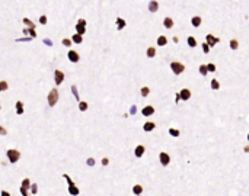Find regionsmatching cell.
<instances>
[{
	"mask_svg": "<svg viewBox=\"0 0 249 196\" xmlns=\"http://www.w3.org/2000/svg\"><path fill=\"white\" fill-rule=\"evenodd\" d=\"M63 177L66 179L67 183H69V193H70V195H73V196H77V195H79V189H77V186H76V185H74V182L70 179L69 174L64 173V174H63Z\"/></svg>",
	"mask_w": 249,
	"mask_h": 196,
	"instance_id": "1",
	"label": "cell"
},
{
	"mask_svg": "<svg viewBox=\"0 0 249 196\" xmlns=\"http://www.w3.org/2000/svg\"><path fill=\"white\" fill-rule=\"evenodd\" d=\"M58 102V90L57 89H51V92L48 93V105L54 106Z\"/></svg>",
	"mask_w": 249,
	"mask_h": 196,
	"instance_id": "2",
	"label": "cell"
},
{
	"mask_svg": "<svg viewBox=\"0 0 249 196\" xmlns=\"http://www.w3.org/2000/svg\"><path fill=\"white\" fill-rule=\"evenodd\" d=\"M8 158H9L10 163H16V161H19V158H21V153H19V150H15V148L8 150Z\"/></svg>",
	"mask_w": 249,
	"mask_h": 196,
	"instance_id": "3",
	"label": "cell"
},
{
	"mask_svg": "<svg viewBox=\"0 0 249 196\" xmlns=\"http://www.w3.org/2000/svg\"><path fill=\"white\" fill-rule=\"evenodd\" d=\"M76 32L83 37V33L86 32V20L84 19H79V22L76 25Z\"/></svg>",
	"mask_w": 249,
	"mask_h": 196,
	"instance_id": "4",
	"label": "cell"
},
{
	"mask_svg": "<svg viewBox=\"0 0 249 196\" xmlns=\"http://www.w3.org/2000/svg\"><path fill=\"white\" fill-rule=\"evenodd\" d=\"M171 68H172V71L175 74H181L184 70H185V67H184V64L181 63H176V61H173V63H171Z\"/></svg>",
	"mask_w": 249,
	"mask_h": 196,
	"instance_id": "5",
	"label": "cell"
},
{
	"mask_svg": "<svg viewBox=\"0 0 249 196\" xmlns=\"http://www.w3.org/2000/svg\"><path fill=\"white\" fill-rule=\"evenodd\" d=\"M54 80H55V84L58 86L63 83V80H64V73H63L61 70H55L54 71Z\"/></svg>",
	"mask_w": 249,
	"mask_h": 196,
	"instance_id": "6",
	"label": "cell"
},
{
	"mask_svg": "<svg viewBox=\"0 0 249 196\" xmlns=\"http://www.w3.org/2000/svg\"><path fill=\"white\" fill-rule=\"evenodd\" d=\"M159 160H160L162 166H165V167L171 163V157H169L168 153H160V154H159Z\"/></svg>",
	"mask_w": 249,
	"mask_h": 196,
	"instance_id": "7",
	"label": "cell"
},
{
	"mask_svg": "<svg viewBox=\"0 0 249 196\" xmlns=\"http://www.w3.org/2000/svg\"><path fill=\"white\" fill-rule=\"evenodd\" d=\"M220 39L219 38H216V37H213V35H207V38H205V44L208 45V47H214V44H217Z\"/></svg>",
	"mask_w": 249,
	"mask_h": 196,
	"instance_id": "8",
	"label": "cell"
},
{
	"mask_svg": "<svg viewBox=\"0 0 249 196\" xmlns=\"http://www.w3.org/2000/svg\"><path fill=\"white\" fill-rule=\"evenodd\" d=\"M178 96H179V99H182V100H188V99L191 97V90L182 89L179 93H178Z\"/></svg>",
	"mask_w": 249,
	"mask_h": 196,
	"instance_id": "9",
	"label": "cell"
},
{
	"mask_svg": "<svg viewBox=\"0 0 249 196\" xmlns=\"http://www.w3.org/2000/svg\"><path fill=\"white\" fill-rule=\"evenodd\" d=\"M144 151H146V148H144V145H137L136 150H134V154H136V157H143Z\"/></svg>",
	"mask_w": 249,
	"mask_h": 196,
	"instance_id": "10",
	"label": "cell"
},
{
	"mask_svg": "<svg viewBox=\"0 0 249 196\" xmlns=\"http://www.w3.org/2000/svg\"><path fill=\"white\" fill-rule=\"evenodd\" d=\"M141 113H143L144 116H150V115L154 113V107H153V106H146V107H143Z\"/></svg>",
	"mask_w": 249,
	"mask_h": 196,
	"instance_id": "11",
	"label": "cell"
},
{
	"mask_svg": "<svg viewBox=\"0 0 249 196\" xmlns=\"http://www.w3.org/2000/svg\"><path fill=\"white\" fill-rule=\"evenodd\" d=\"M69 60L71 63H77L79 61V54L76 51H69Z\"/></svg>",
	"mask_w": 249,
	"mask_h": 196,
	"instance_id": "12",
	"label": "cell"
},
{
	"mask_svg": "<svg viewBox=\"0 0 249 196\" xmlns=\"http://www.w3.org/2000/svg\"><path fill=\"white\" fill-rule=\"evenodd\" d=\"M159 9V3L156 2V0H152L150 3H149V10L150 12H158Z\"/></svg>",
	"mask_w": 249,
	"mask_h": 196,
	"instance_id": "13",
	"label": "cell"
},
{
	"mask_svg": "<svg viewBox=\"0 0 249 196\" xmlns=\"http://www.w3.org/2000/svg\"><path fill=\"white\" fill-rule=\"evenodd\" d=\"M154 126H156V125H154L153 122H146V124L143 125V129L146 131V132H150V131L154 129Z\"/></svg>",
	"mask_w": 249,
	"mask_h": 196,
	"instance_id": "14",
	"label": "cell"
},
{
	"mask_svg": "<svg viewBox=\"0 0 249 196\" xmlns=\"http://www.w3.org/2000/svg\"><path fill=\"white\" fill-rule=\"evenodd\" d=\"M71 42H76V44H82V41H83V37L82 35H79V33H74L73 38L70 39Z\"/></svg>",
	"mask_w": 249,
	"mask_h": 196,
	"instance_id": "15",
	"label": "cell"
},
{
	"mask_svg": "<svg viewBox=\"0 0 249 196\" xmlns=\"http://www.w3.org/2000/svg\"><path fill=\"white\" fill-rule=\"evenodd\" d=\"M191 23H192V26H195V28L200 26L201 25V18H200V16H194V18L191 19Z\"/></svg>",
	"mask_w": 249,
	"mask_h": 196,
	"instance_id": "16",
	"label": "cell"
},
{
	"mask_svg": "<svg viewBox=\"0 0 249 196\" xmlns=\"http://www.w3.org/2000/svg\"><path fill=\"white\" fill-rule=\"evenodd\" d=\"M133 192H134V195H136V196L141 195V193H143V186H140V185H136V186H134V187H133Z\"/></svg>",
	"mask_w": 249,
	"mask_h": 196,
	"instance_id": "17",
	"label": "cell"
},
{
	"mask_svg": "<svg viewBox=\"0 0 249 196\" xmlns=\"http://www.w3.org/2000/svg\"><path fill=\"white\" fill-rule=\"evenodd\" d=\"M163 25H165V28H168V29H171L173 26V20L171 18H165V20H163Z\"/></svg>",
	"mask_w": 249,
	"mask_h": 196,
	"instance_id": "18",
	"label": "cell"
},
{
	"mask_svg": "<svg viewBox=\"0 0 249 196\" xmlns=\"http://www.w3.org/2000/svg\"><path fill=\"white\" fill-rule=\"evenodd\" d=\"M122 28H125V20L124 19H121V18H118L117 19V29L121 31Z\"/></svg>",
	"mask_w": 249,
	"mask_h": 196,
	"instance_id": "19",
	"label": "cell"
},
{
	"mask_svg": "<svg viewBox=\"0 0 249 196\" xmlns=\"http://www.w3.org/2000/svg\"><path fill=\"white\" fill-rule=\"evenodd\" d=\"M23 33H25V35H28V33H29L31 38H35V37H37L35 29H31V28H25V29H23Z\"/></svg>",
	"mask_w": 249,
	"mask_h": 196,
	"instance_id": "20",
	"label": "cell"
},
{
	"mask_svg": "<svg viewBox=\"0 0 249 196\" xmlns=\"http://www.w3.org/2000/svg\"><path fill=\"white\" fill-rule=\"evenodd\" d=\"M166 44H168V39H166V37H159V38H158V45H159V47H165Z\"/></svg>",
	"mask_w": 249,
	"mask_h": 196,
	"instance_id": "21",
	"label": "cell"
},
{
	"mask_svg": "<svg viewBox=\"0 0 249 196\" xmlns=\"http://www.w3.org/2000/svg\"><path fill=\"white\" fill-rule=\"evenodd\" d=\"M23 23H25L26 26H28V28H31V29H35V25H34L32 23V20H31V19H28V18H23V20H22Z\"/></svg>",
	"mask_w": 249,
	"mask_h": 196,
	"instance_id": "22",
	"label": "cell"
},
{
	"mask_svg": "<svg viewBox=\"0 0 249 196\" xmlns=\"http://www.w3.org/2000/svg\"><path fill=\"white\" fill-rule=\"evenodd\" d=\"M16 112H18V115L23 113V103L22 102H16Z\"/></svg>",
	"mask_w": 249,
	"mask_h": 196,
	"instance_id": "23",
	"label": "cell"
},
{
	"mask_svg": "<svg viewBox=\"0 0 249 196\" xmlns=\"http://www.w3.org/2000/svg\"><path fill=\"white\" fill-rule=\"evenodd\" d=\"M71 93H73V95H74V97H76V100H77V102H80V96H79V92H77V87H76V86H71Z\"/></svg>",
	"mask_w": 249,
	"mask_h": 196,
	"instance_id": "24",
	"label": "cell"
},
{
	"mask_svg": "<svg viewBox=\"0 0 249 196\" xmlns=\"http://www.w3.org/2000/svg\"><path fill=\"white\" fill-rule=\"evenodd\" d=\"M188 45H189L191 48L197 47V41H195V38H194V37H188Z\"/></svg>",
	"mask_w": 249,
	"mask_h": 196,
	"instance_id": "25",
	"label": "cell"
},
{
	"mask_svg": "<svg viewBox=\"0 0 249 196\" xmlns=\"http://www.w3.org/2000/svg\"><path fill=\"white\" fill-rule=\"evenodd\" d=\"M154 55H156V49H154L153 47H150V48L147 49V57H149V58H153Z\"/></svg>",
	"mask_w": 249,
	"mask_h": 196,
	"instance_id": "26",
	"label": "cell"
},
{
	"mask_svg": "<svg viewBox=\"0 0 249 196\" xmlns=\"http://www.w3.org/2000/svg\"><path fill=\"white\" fill-rule=\"evenodd\" d=\"M88 106H89V105L86 103V102H82V100L79 102V109H80L82 112H84V111H86V109H88Z\"/></svg>",
	"mask_w": 249,
	"mask_h": 196,
	"instance_id": "27",
	"label": "cell"
},
{
	"mask_svg": "<svg viewBox=\"0 0 249 196\" xmlns=\"http://www.w3.org/2000/svg\"><path fill=\"white\" fill-rule=\"evenodd\" d=\"M29 186H31V180H29V179H23V180H22V187H25L26 190H28Z\"/></svg>",
	"mask_w": 249,
	"mask_h": 196,
	"instance_id": "28",
	"label": "cell"
},
{
	"mask_svg": "<svg viewBox=\"0 0 249 196\" xmlns=\"http://www.w3.org/2000/svg\"><path fill=\"white\" fill-rule=\"evenodd\" d=\"M169 134H171L172 137H179V131L175 129V128H169Z\"/></svg>",
	"mask_w": 249,
	"mask_h": 196,
	"instance_id": "29",
	"label": "cell"
},
{
	"mask_svg": "<svg viewBox=\"0 0 249 196\" xmlns=\"http://www.w3.org/2000/svg\"><path fill=\"white\" fill-rule=\"evenodd\" d=\"M140 92H141V96L146 97L147 95L150 93V89H149V87H141V90H140Z\"/></svg>",
	"mask_w": 249,
	"mask_h": 196,
	"instance_id": "30",
	"label": "cell"
},
{
	"mask_svg": "<svg viewBox=\"0 0 249 196\" xmlns=\"http://www.w3.org/2000/svg\"><path fill=\"white\" fill-rule=\"evenodd\" d=\"M238 47H239V42L236 41V39H232L230 41V48L232 49H238Z\"/></svg>",
	"mask_w": 249,
	"mask_h": 196,
	"instance_id": "31",
	"label": "cell"
},
{
	"mask_svg": "<svg viewBox=\"0 0 249 196\" xmlns=\"http://www.w3.org/2000/svg\"><path fill=\"white\" fill-rule=\"evenodd\" d=\"M8 87H9V86H8V83L4 82V80H3V82H0V90H2V92L8 90Z\"/></svg>",
	"mask_w": 249,
	"mask_h": 196,
	"instance_id": "32",
	"label": "cell"
},
{
	"mask_svg": "<svg viewBox=\"0 0 249 196\" xmlns=\"http://www.w3.org/2000/svg\"><path fill=\"white\" fill-rule=\"evenodd\" d=\"M211 87H213V89H214V90H217V89H219V87H220L219 82H217V80H214V78H213V80H211Z\"/></svg>",
	"mask_w": 249,
	"mask_h": 196,
	"instance_id": "33",
	"label": "cell"
},
{
	"mask_svg": "<svg viewBox=\"0 0 249 196\" xmlns=\"http://www.w3.org/2000/svg\"><path fill=\"white\" fill-rule=\"evenodd\" d=\"M200 73H201L202 76H205V74L208 73V71H207V67H205V66H202V64H201V66H200Z\"/></svg>",
	"mask_w": 249,
	"mask_h": 196,
	"instance_id": "34",
	"label": "cell"
},
{
	"mask_svg": "<svg viewBox=\"0 0 249 196\" xmlns=\"http://www.w3.org/2000/svg\"><path fill=\"white\" fill-rule=\"evenodd\" d=\"M207 71H216V66L214 64H207Z\"/></svg>",
	"mask_w": 249,
	"mask_h": 196,
	"instance_id": "35",
	"label": "cell"
},
{
	"mask_svg": "<svg viewBox=\"0 0 249 196\" xmlns=\"http://www.w3.org/2000/svg\"><path fill=\"white\" fill-rule=\"evenodd\" d=\"M29 187H31V192H32V193H34V195H35V193H37V192H38V186H37V185H35V183H34V185H31V186H29Z\"/></svg>",
	"mask_w": 249,
	"mask_h": 196,
	"instance_id": "36",
	"label": "cell"
},
{
	"mask_svg": "<svg viewBox=\"0 0 249 196\" xmlns=\"http://www.w3.org/2000/svg\"><path fill=\"white\" fill-rule=\"evenodd\" d=\"M202 51H204V54H208V51H210V47L207 44H202Z\"/></svg>",
	"mask_w": 249,
	"mask_h": 196,
	"instance_id": "37",
	"label": "cell"
},
{
	"mask_svg": "<svg viewBox=\"0 0 249 196\" xmlns=\"http://www.w3.org/2000/svg\"><path fill=\"white\" fill-rule=\"evenodd\" d=\"M86 163H88V166H95V160H93V158H92V157H90V158H88V160H86Z\"/></svg>",
	"mask_w": 249,
	"mask_h": 196,
	"instance_id": "38",
	"label": "cell"
},
{
	"mask_svg": "<svg viewBox=\"0 0 249 196\" xmlns=\"http://www.w3.org/2000/svg\"><path fill=\"white\" fill-rule=\"evenodd\" d=\"M40 23H41V25H45V23H47V16H41V18H40Z\"/></svg>",
	"mask_w": 249,
	"mask_h": 196,
	"instance_id": "39",
	"label": "cell"
},
{
	"mask_svg": "<svg viewBox=\"0 0 249 196\" xmlns=\"http://www.w3.org/2000/svg\"><path fill=\"white\" fill-rule=\"evenodd\" d=\"M137 112V106H134V105H133L131 107H130V115H134Z\"/></svg>",
	"mask_w": 249,
	"mask_h": 196,
	"instance_id": "40",
	"label": "cell"
},
{
	"mask_svg": "<svg viewBox=\"0 0 249 196\" xmlns=\"http://www.w3.org/2000/svg\"><path fill=\"white\" fill-rule=\"evenodd\" d=\"M63 45H64V47H70L71 41H70V39H63Z\"/></svg>",
	"mask_w": 249,
	"mask_h": 196,
	"instance_id": "41",
	"label": "cell"
},
{
	"mask_svg": "<svg viewBox=\"0 0 249 196\" xmlns=\"http://www.w3.org/2000/svg\"><path fill=\"white\" fill-rule=\"evenodd\" d=\"M101 163H102V166H108V164H109V160L106 158V157H103V158H102V161H101Z\"/></svg>",
	"mask_w": 249,
	"mask_h": 196,
	"instance_id": "42",
	"label": "cell"
},
{
	"mask_svg": "<svg viewBox=\"0 0 249 196\" xmlns=\"http://www.w3.org/2000/svg\"><path fill=\"white\" fill-rule=\"evenodd\" d=\"M21 193H22V196H28V190L25 187H22V186H21Z\"/></svg>",
	"mask_w": 249,
	"mask_h": 196,
	"instance_id": "43",
	"label": "cell"
},
{
	"mask_svg": "<svg viewBox=\"0 0 249 196\" xmlns=\"http://www.w3.org/2000/svg\"><path fill=\"white\" fill-rule=\"evenodd\" d=\"M6 134H8V132H6V129H4L3 126H0V135H6Z\"/></svg>",
	"mask_w": 249,
	"mask_h": 196,
	"instance_id": "44",
	"label": "cell"
},
{
	"mask_svg": "<svg viewBox=\"0 0 249 196\" xmlns=\"http://www.w3.org/2000/svg\"><path fill=\"white\" fill-rule=\"evenodd\" d=\"M2 196H10V193L9 192H6V190H2V193H0Z\"/></svg>",
	"mask_w": 249,
	"mask_h": 196,
	"instance_id": "45",
	"label": "cell"
},
{
	"mask_svg": "<svg viewBox=\"0 0 249 196\" xmlns=\"http://www.w3.org/2000/svg\"><path fill=\"white\" fill-rule=\"evenodd\" d=\"M44 42H45V44H47V45H50V47H51V45H53V41H50V39H47V38H45V39H44Z\"/></svg>",
	"mask_w": 249,
	"mask_h": 196,
	"instance_id": "46",
	"label": "cell"
},
{
	"mask_svg": "<svg viewBox=\"0 0 249 196\" xmlns=\"http://www.w3.org/2000/svg\"><path fill=\"white\" fill-rule=\"evenodd\" d=\"M0 92H2V90H0Z\"/></svg>",
	"mask_w": 249,
	"mask_h": 196,
	"instance_id": "47",
	"label": "cell"
},
{
	"mask_svg": "<svg viewBox=\"0 0 249 196\" xmlns=\"http://www.w3.org/2000/svg\"><path fill=\"white\" fill-rule=\"evenodd\" d=\"M139 196H140V195H139Z\"/></svg>",
	"mask_w": 249,
	"mask_h": 196,
	"instance_id": "48",
	"label": "cell"
}]
</instances>
